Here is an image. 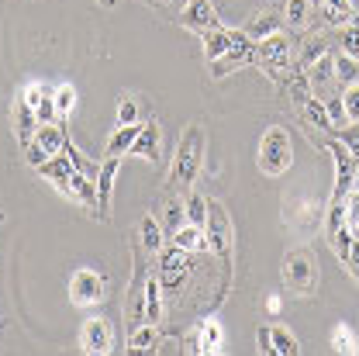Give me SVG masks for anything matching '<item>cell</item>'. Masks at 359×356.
<instances>
[{
	"mask_svg": "<svg viewBox=\"0 0 359 356\" xmlns=\"http://www.w3.org/2000/svg\"><path fill=\"white\" fill-rule=\"evenodd\" d=\"M201 163H204V128L201 125H190L183 138L177 142V156H173V170L170 180L177 187H190L197 173H201Z\"/></svg>",
	"mask_w": 359,
	"mask_h": 356,
	"instance_id": "obj_1",
	"label": "cell"
},
{
	"mask_svg": "<svg viewBox=\"0 0 359 356\" xmlns=\"http://www.w3.org/2000/svg\"><path fill=\"white\" fill-rule=\"evenodd\" d=\"M294 163V145H290V135L283 128H269L259 142V170L266 177H283Z\"/></svg>",
	"mask_w": 359,
	"mask_h": 356,
	"instance_id": "obj_2",
	"label": "cell"
},
{
	"mask_svg": "<svg viewBox=\"0 0 359 356\" xmlns=\"http://www.w3.org/2000/svg\"><path fill=\"white\" fill-rule=\"evenodd\" d=\"M283 284L294 294H311L318 287V263L308 249H290L283 256Z\"/></svg>",
	"mask_w": 359,
	"mask_h": 356,
	"instance_id": "obj_3",
	"label": "cell"
},
{
	"mask_svg": "<svg viewBox=\"0 0 359 356\" xmlns=\"http://www.w3.org/2000/svg\"><path fill=\"white\" fill-rule=\"evenodd\" d=\"M283 222L290 225L294 232H301V235H314V232H318V225L325 222V215H321V204H318L314 197L297 194V197H287Z\"/></svg>",
	"mask_w": 359,
	"mask_h": 356,
	"instance_id": "obj_4",
	"label": "cell"
},
{
	"mask_svg": "<svg viewBox=\"0 0 359 356\" xmlns=\"http://www.w3.org/2000/svg\"><path fill=\"white\" fill-rule=\"evenodd\" d=\"M190 256L194 253H187V249H166L163 253V260H159V284H163V294H180L183 291V284H187V273H190Z\"/></svg>",
	"mask_w": 359,
	"mask_h": 356,
	"instance_id": "obj_5",
	"label": "cell"
},
{
	"mask_svg": "<svg viewBox=\"0 0 359 356\" xmlns=\"http://www.w3.org/2000/svg\"><path fill=\"white\" fill-rule=\"evenodd\" d=\"M69 298L73 305L90 308V305H100L104 301V277L97 270H76L69 277Z\"/></svg>",
	"mask_w": 359,
	"mask_h": 356,
	"instance_id": "obj_6",
	"label": "cell"
},
{
	"mask_svg": "<svg viewBox=\"0 0 359 356\" xmlns=\"http://www.w3.org/2000/svg\"><path fill=\"white\" fill-rule=\"evenodd\" d=\"M204 232H208V242H211V249L228 260V249H231V222H228V215H224V208L218 201H208V225H204Z\"/></svg>",
	"mask_w": 359,
	"mask_h": 356,
	"instance_id": "obj_7",
	"label": "cell"
},
{
	"mask_svg": "<svg viewBox=\"0 0 359 356\" xmlns=\"http://www.w3.org/2000/svg\"><path fill=\"white\" fill-rule=\"evenodd\" d=\"M332 156H335V190H332V201H346L349 190H353V180H356L359 159L342 142H332Z\"/></svg>",
	"mask_w": 359,
	"mask_h": 356,
	"instance_id": "obj_8",
	"label": "cell"
},
{
	"mask_svg": "<svg viewBox=\"0 0 359 356\" xmlns=\"http://www.w3.org/2000/svg\"><path fill=\"white\" fill-rule=\"evenodd\" d=\"M256 48H259V66L266 70L269 77H276V70H283L290 62V39L280 35V32L263 39V42H256Z\"/></svg>",
	"mask_w": 359,
	"mask_h": 356,
	"instance_id": "obj_9",
	"label": "cell"
},
{
	"mask_svg": "<svg viewBox=\"0 0 359 356\" xmlns=\"http://www.w3.org/2000/svg\"><path fill=\"white\" fill-rule=\"evenodd\" d=\"M80 350L83 353H111L114 350V336L111 325L104 318H87L80 329Z\"/></svg>",
	"mask_w": 359,
	"mask_h": 356,
	"instance_id": "obj_10",
	"label": "cell"
},
{
	"mask_svg": "<svg viewBox=\"0 0 359 356\" xmlns=\"http://www.w3.org/2000/svg\"><path fill=\"white\" fill-rule=\"evenodd\" d=\"M249 62H259V48H256V42H252V39H249V42H242V45H235V48H228L222 59H215L211 77H215V80H222V77H228L231 70L249 66Z\"/></svg>",
	"mask_w": 359,
	"mask_h": 356,
	"instance_id": "obj_11",
	"label": "cell"
},
{
	"mask_svg": "<svg viewBox=\"0 0 359 356\" xmlns=\"http://www.w3.org/2000/svg\"><path fill=\"white\" fill-rule=\"evenodd\" d=\"M180 21H183V28H190V32H204V35L215 32V28H222V21H218L211 0H190Z\"/></svg>",
	"mask_w": 359,
	"mask_h": 356,
	"instance_id": "obj_12",
	"label": "cell"
},
{
	"mask_svg": "<svg viewBox=\"0 0 359 356\" xmlns=\"http://www.w3.org/2000/svg\"><path fill=\"white\" fill-rule=\"evenodd\" d=\"M249 42V35L245 32H231V28H215V32H208L204 35V55L215 62V59H222L228 48H235V45Z\"/></svg>",
	"mask_w": 359,
	"mask_h": 356,
	"instance_id": "obj_13",
	"label": "cell"
},
{
	"mask_svg": "<svg viewBox=\"0 0 359 356\" xmlns=\"http://www.w3.org/2000/svg\"><path fill=\"white\" fill-rule=\"evenodd\" d=\"M308 84H311V93H332V84H335V59L332 55H318L308 62Z\"/></svg>",
	"mask_w": 359,
	"mask_h": 356,
	"instance_id": "obj_14",
	"label": "cell"
},
{
	"mask_svg": "<svg viewBox=\"0 0 359 356\" xmlns=\"http://www.w3.org/2000/svg\"><path fill=\"white\" fill-rule=\"evenodd\" d=\"M118 170H121V156H107L100 163V173H97V204H100V215L111 211V190H114Z\"/></svg>",
	"mask_w": 359,
	"mask_h": 356,
	"instance_id": "obj_15",
	"label": "cell"
},
{
	"mask_svg": "<svg viewBox=\"0 0 359 356\" xmlns=\"http://www.w3.org/2000/svg\"><path fill=\"white\" fill-rule=\"evenodd\" d=\"M222 339H224L222 325H218L215 318H208V322H201L197 332L190 336V350H194V353H218V350H222Z\"/></svg>",
	"mask_w": 359,
	"mask_h": 356,
	"instance_id": "obj_16",
	"label": "cell"
},
{
	"mask_svg": "<svg viewBox=\"0 0 359 356\" xmlns=\"http://www.w3.org/2000/svg\"><path fill=\"white\" fill-rule=\"evenodd\" d=\"M132 156L145 159V163H156L159 159V125H156V118L142 125V132H138V138H135V145H132Z\"/></svg>",
	"mask_w": 359,
	"mask_h": 356,
	"instance_id": "obj_17",
	"label": "cell"
},
{
	"mask_svg": "<svg viewBox=\"0 0 359 356\" xmlns=\"http://www.w3.org/2000/svg\"><path fill=\"white\" fill-rule=\"evenodd\" d=\"M173 246L187 249V253H204V249H211L208 232H204L201 225H190V222H183L177 232H173Z\"/></svg>",
	"mask_w": 359,
	"mask_h": 356,
	"instance_id": "obj_18",
	"label": "cell"
},
{
	"mask_svg": "<svg viewBox=\"0 0 359 356\" xmlns=\"http://www.w3.org/2000/svg\"><path fill=\"white\" fill-rule=\"evenodd\" d=\"M35 132H39V114H35V107H28V104L18 100V107H14V135H18L21 149L35 138Z\"/></svg>",
	"mask_w": 359,
	"mask_h": 356,
	"instance_id": "obj_19",
	"label": "cell"
},
{
	"mask_svg": "<svg viewBox=\"0 0 359 356\" xmlns=\"http://www.w3.org/2000/svg\"><path fill=\"white\" fill-rule=\"evenodd\" d=\"M32 142H39L42 145V152L52 159V156H59L62 152V145H66V128L62 125H39V132H35V138Z\"/></svg>",
	"mask_w": 359,
	"mask_h": 356,
	"instance_id": "obj_20",
	"label": "cell"
},
{
	"mask_svg": "<svg viewBox=\"0 0 359 356\" xmlns=\"http://www.w3.org/2000/svg\"><path fill=\"white\" fill-rule=\"evenodd\" d=\"M138 132H142L138 121H135V125H118V128L111 132V138H107V156H125V152H132Z\"/></svg>",
	"mask_w": 359,
	"mask_h": 356,
	"instance_id": "obj_21",
	"label": "cell"
},
{
	"mask_svg": "<svg viewBox=\"0 0 359 356\" xmlns=\"http://www.w3.org/2000/svg\"><path fill=\"white\" fill-rule=\"evenodd\" d=\"M156 346H159V332H156V325H152V322L135 325L132 339H128V350H132V353H152Z\"/></svg>",
	"mask_w": 359,
	"mask_h": 356,
	"instance_id": "obj_22",
	"label": "cell"
},
{
	"mask_svg": "<svg viewBox=\"0 0 359 356\" xmlns=\"http://www.w3.org/2000/svg\"><path fill=\"white\" fill-rule=\"evenodd\" d=\"M163 318V284L159 277H145V322H159Z\"/></svg>",
	"mask_w": 359,
	"mask_h": 356,
	"instance_id": "obj_23",
	"label": "cell"
},
{
	"mask_svg": "<svg viewBox=\"0 0 359 356\" xmlns=\"http://www.w3.org/2000/svg\"><path fill=\"white\" fill-rule=\"evenodd\" d=\"M138 235H142V249H145V253H159V249H163V225L156 222L152 215L142 218Z\"/></svg>",
	"mask_w": 359,
	"mask_h": 356,
	"instance_id": "obj_24",
	"label": "cell"
},
{
	"mask_svg": "<svg viewBox=\"0 0 359 356\" xmlns=\"http://www.w3.org/2000/svg\"><path fill=\"white\" fill-rule=\"evenodd\" d=\"M280 25H283V21H280L276 14H259V18H256L252 25H245L242 32H245L252 42H263V39H269V35H276V32H280Z\"/></svg>",
	"mask_w": 359,
	"mask_h": 356,
	"instance_id": "obj_25",
	"label": "cell"
},
{
	"mask_svg": "<svg viewBox=\"0 0 359 356\" xmlns=\"http://www.w3.org/2000/svg\"><path fill=\"white\" fill-rule=\"evenodd\" d=\"M269 336H273V356H297L301 353L297 339H294L283 325H273V329H269Z\"/></svg>",
	"mask_w": 359,
	"mask_h": 356,
	"instance_id": "obj_26",
	"label": "cell"
},
{
	"mask_svg": "<svg viewBox=\"0 0 359 356\" xmlns=\"http://www.w3.org/2000/svg\"><path fill=\"white\" fill-rule=\"evenodd\" d=\"M301 107H304V118H308L311 125H318L321 132H335V128H332V118H328V111H325V104H321L318 97H308Z\"/></svg>",
	"mask_w": 359,
	"mask_h": 356,
	"instance_id": "obj_27",
	"label": "cell"
},
{
	"mask_svg": "<svg viewBox=\"0 0 359 356\" xmlns=\"http://www.w3.org/2000/svg\"><path fill=\"white\" fill-rule=\"evenodd\" d=\"M332 350L335 353H359V339L349 325H335L332 329Z\"/></svg>",
	"mask_w": 359,
	"mask_h": 356,
	"instance_id": "obj_28",
	"label": "cell"
},
{
	"mask_svg": "<svg viewBox=\"0 0 359 356\" xmlns=\"http://www.w3.org/2000/svg\"><path fill=\"white\" fill-rule=\"evenodd\" d=\"M321 104H325V111H328V118H332V128H346L349 125V118H346V104H342V93H325L321 97Z\"/></svg>",
	"mask_w": 359,
	"mask_h": 356,
	"instance_id": "obj_29",
	"label": "cell"
},
{
	"mask_svg": "<svg viewBox=\"0 0 359 356\" xmlns=\"http://www.w3.org/2000/svg\"><path fill=\"white\" fill-rule=\"evenodd\" d=\"M163 218H166V232H170V235L187 222V208H183V201H180V197H173V194L166 197V204H163Z\"/></svg>",
	"mask_w": 359,
	"mask_h": 356,
	"instance_id": "obj_30",
	"label": "cell"
},
{
	"mask_svg": "<svg viewBox=\"0 0 359 356\" xmlns=\"http://www.w3.org/2000/svg\"><path fill=\"white\" fill-rule=\"evenodd\" d=\"M321 7L332 25H346L353 18V0H321Z\"/></svg>",
	"mask_w": 359,
	"mask_h": 356,
	"instance_id": "obj_31",
	"label": "cell"
},
{
	"mask_svg": "<svg viewBox=\"0 0 359 356\" xmlns=\"http://www.w3.org/2000/svg\"><path fill=\"white\" fill-rule=\"evenodd\" d=\"M183 208H187V222L190 225H208V201L201 197V194H190L187 201H183Z\"/></svg>",
	"mask_w": 359,
	"mask_h": 356,
	"instance_id": "obj_32",
	"label": "cell"
},
{
	"mask_svg": "<svg viewBox=\"0 0 359 356\" xmlns=\"http://www.w3.org/2000/svg\"><path fill=\"white\" fill-rule=\"evenodd\" d=\"M52 97H55V114H59V118H66V114L76 107V90L69 87V84L55 87V93H52Z\"/></svg>",
	"mask_w": 359,
	"mask_h": 356,
	"instance_id": "obj_33",
	"label": "cell"
},
{
	"mask_svg": "<svg viewBox=\"0 0 359 356\" xmlns=\"http://www.w3.org/2000/svg\"><path fill=\"white\" fill-rule=\"evenodd\" d=\"M138 121V100L132 93H121L118 100V125H135Z\"/></svg>",
	"mask_w": 359,
	"mask_h": 356,
	"instance_id": "obj_34",
	"label": "cell"
},
{
	"mask_svg": "<svg viewBox=\"0 0 359 356\" xmlns=\"http://www.w3.org/2000/svg\"><path fill=\"white\" fill-rule=\"evenodd\" d=\"M356 59L353 55H339L335 59V80H342V84H353L356 80Z\"/></svg>",
	"mask_w": 359,
	"mask_h": 356,
	"instance_id": "obj_35",
	"label": "cell"
},
{
	"mask_svg": "<svg viewBox=\"0 0 359 356\" xmlns=\"http://www.w3.org/2000/svg\"><path fill=\"white\" fill-rule=\"evenodd\" d=\"M346 228L353 235H359V190L356 194L349 190V197H346Z\"/></svg>",
	"mask_w": 359,
	"mask_h": 356,
	"instance_id": "obj_36",
	"label": "cell"
},
{
	"mask_svg": "<svg viewBox=\"0 0 359 356\" xmlns=\"http://www.w3.org/2000/svg\"><path fill=\"white\" fill-rule=\"evenodd\" d=\"M342 104H346V118H349V121H359V84L346 87V93H342Z\"/></svg>",
	"mask_w": 359,
	"mask_h": 356,
	"instance_id": "obj_37",
	"label": "cell"
},
{
	"mask_svg": "<svg viewBox=\"0 0 359 356\" xmlns=\"http://www.w3.org/2000/svg\"><path fill=\"white\" fill-rule=\"evenodd\" d=\"M52 93H55V90H52ZM52 93H48V97H42V104L35 107V114H39V125H52V121L59 118V114H55V97H52Z\"/></svg>",
	"mask_w": 359,
	"mask_h": 356,
	"instance_id": "obj_38",
	"label": "cell"
},
{
	"mask_svg": "<svg viewBox=\"0 0 359 356\" xmlns=\"http://www.w3.org/2000/svg\"><path fill=\"white\" fill-rule=\"evenodd\" d=\"M52 90L42 87V84H28L25 87V93H21V104H28V107H39L42 104V97H48Z\"/></svg>",
	"mask_w": 359,
	"mask_h": 356,
	"instance_id": "obj_39",
	"label": "cell"
},
{
	"mask_svg": "<svg viewBox=\"0 0 359 356\" xmlns=\"http://www.w3.org/2000/svg\"><path fill=\"white\" fill-rule=\"evenodd\" d=\"M339 142H342V145L359 159V121H349V125L342 128V138H339Z\"/></svg>",
	"mask_w": 359,
	"mask_h": 356,
	"instance_id": "obj_40",
	"label": "cell"
},
{
	"mask_svg": "<svg viewBox=\"0 0 359 356\" xmlns=\"http://www.w3.org/2000/svg\"><path fill=\"white\" fill-rule=\"evenodd\" d=\"M304 18H308V0H287V21L304 25Z\"/></svg>",
	"mask_w": 359,
	"mask_h": 356,
	"instance_id": "obj_41",
	"label": "cell"
},
{
	"mask_svg": "<svg viewBox=\"0 0 359 356\" xmlns=\"http://www.w3.org/2000/svg\"><path fill=\"white\" fill-rule=\"evenodd\" d=\"M342 48H346V55L359 59V28L356 25H349V28L342 32Z\"/></svg>",
	"mask_w": 359,
	"mask_h": 356,
	"instance_id": "obj_42",
	"label": "cell"
},
{
	"mask_svg": "<svg viewBox=\"0 0 359 356\" xmlns=\"http://www.w3.org/2000/svg\"><path fill=\"white\" fill-rule=\"evenodd\" d=\"M25 156H28V163H32L35 170H39L45 159H48V156L42 152V145H39V142H28V145H25Z\"/></svg>",
	"mask_w": 359,
	"mask_h": 356,
	"instance_id": "obj_43",
	"label": "cell"
},
{
	"mask_svg": "<svg viewBox=\"0 0 359 356\" xmlns=\"http://www.w3.org/2000/svg\"><path fill=\"white\" fill-rule=\"evenodd\" d=\"M346 270L353 273L359 280V239H353V246H349V260H346Z\"/></svg>",
	"mask_w": 359,
	"mask_h": 356,
	"instance_id": "obj_44",
	"label": "cell"
},
{
	"mask_svg": "<svg viewBox=\"0 0 359 356\" xmlns=\"http://www.w3.org/2000/svg\"><path fill=\"white\" fill-rule=\"evenodd\" d=\"M256 343H259V346H256L259 353L273 356V336H269V329H259V332H256Z\"/></svg>",
	"mask_w": 359,
	"mask_h": 356,
	"instance_id": "obj_45",
	"label": "cell"
},
{
	"mask_svg": "<svg viewBox=\"0 0 359 356\" xmlns=\"http://www.w3.org/2000/svg\"><path fill=\"white\" fill-rule=\"evenodd\" d=\"M266 312H269V315H280V298H276V294H269V301H266Z\"/></svg>",
	"mask_w": 359,
	"mask_h": 356,
	"instance_id": "obj_46",
	"label": "cell"
},
{
	"mask_svg": "<svg viewBox=\"0 0 359 356\" xmlns=\"http://www.w3.org/2000/svg\"><path fill=\"white\" fill-rule=\"evenodd\" d=\"M353 187H356V190H359V163H356V180H353Z\"/></svg>",
	"mask_w": 359,
	"mask_h": 356,
	"instance_id": "obj_47",
	"label": "cell"
},
{
	"mask_svg": "<svg viewBox=\"0 0 359 356\" xmlns=\"http://www.w3.org/2000/svg\"><path fill=\"white\" fill-rule=\"evenodd\" d=\"M314 4H321V0H314Z\"/></svg>",
	"mask_w": 359,
	"mask_h": 356,
	"instance_id": "obj_48",
	"label": "cell"
}]
</instances>
